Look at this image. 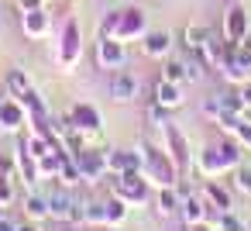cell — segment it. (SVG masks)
Masks as SVG:
<instances>
[{"instance_id": "obj_4", "label": "cell", "mask_w": 251, "mask_h": 231, "mask_svg": "<svg viewBox=\"0 0 251 231\" xmlns=\"http://www.w3.org/2000/svg\"><path fill=\"white\" fill-rule=\"evenodd\" d=\"M97 59H100L103 69H121V66L127 62L124 42H117V38H100V45H97Z\"/></svg>"}, {"instance_id": "obj_10", "label": "cell", "mask_w": 251, "mask_h": 231, "mask_svg": "<svg viewBox=\"0 0 251 231\" xmlns=\"http://www.w3.org/2000/svg\"><path fill=\"white\" fill-rule=\"evenodd\" d=\"M21 28H25L31 38H42L45 28H49V14H45L42 7H35V11H21Z\"/></svg>"}, {"instance_id": "obj_28", "label": "cell", "mask_w": 251, "mask_h": 231, "mask_svg": "<svg viewBox=\"0 0 251 231\" xmlns=\"http://www.w3.org/2000/svg\"><path fill=\"white\" fill-rule=\"evenodd\" d=\"M0 231H18V224H14V221H7V217H0Z\"/></svg>"}, {"instance_id": "obj_2", "label": "cell", "mask_w": 251, "mask_h": 231, "mask_svg": "<svg viewBox=\"0 0 251 231\" xmlns=\"http://www.w3.org/2000/svg\"><path fill=\"white\" fill-rule=\"evenodd\" d=\"M241 152H237V145H217V148H206L203 152V159H200V169H203V176H217V173H224V169H237L241 162Z\"/></svg>"}, {"instance_id": "obj_18", "label": "cell", "mask_w": 251, "mask_h": 231, "mask_svg": "<svg viewBox=\"0 0 251 231\" xmlns=\"http://www.w3.org/2000/svg\"><path fill=\"white\" fill-rule=\"evenodd\" d=\"M25 207H28V214H31L35 221H38V217H49V197H38V193H31Z\"/></svg>"}, {"instance_id": "obj_29", "label": "cell", "mask_w": 251, "mask_h": 231, "mask_svg": "<svg viewBox=\"0 0 251 231\" xmlns=\"http://www.w3.org/2000/svg\"><path fill=\"white\" fill-rule=\"evenodd\" d=\"M18 231H42V228H38L35 221H28V224H18Z\"/></svg>"}, {"instance_id": "obj_25", "label": "cell", "mask_w": 251, "mask_h": 231, "mask_svg": "<svg viewBox=\"0 0 251 231\" xmlns=\"http://www.w3.org/2000/svg\"><path fill=\"white\" fill-rule=\"evenodd\" d=\"M237 93H241V104H244V111H251V80H248V83H241V90H237Z\"/></svg>"}, {"instance_id": "obj_27", "label": "cell", "mask_w": 251, "mask_h": 231, "mask_svg": "<svg viewBox=\"0 0 251 231\" xmlns=\"http://www.w3.org/2000/svg\"><path fill=\"white\" fill-rule=\"evenodd\" d=\"M21 4V11H35V7H42V0H18Z\"/></svg>"}, {"instance_id": "obj_13", "label": "cell", "mask_w": 251, "mask_h": 231, "mask_svg": "<svg viewBox=\"0 0 251 231\" xmlns=\"http://www.w3.org/2000/svg\"><path fill=\"white\" fill-rule=\"evenodd\" d=\"M182 217H186V224L193 228V224H203V221L210 217V210H206V203H203V200L186 197V200H182Z\"/></svg>"}, {"instance_id": "obj_1", "label": "cell", "mask_w": 251, "mask_h": 231, "mask_svg": "<svg viewBox=\"0 0 251 231\" xmlns=\"http://www.w3.org/2000/svg\"><path fill=\"white\" fill-rule=\"evenodd\" d=\"M145 11L138 7H127V11H114L107 21H103V38H117V42H127V38H138L145 35Z\"/></svg>"}, {"instance_id": "obj_23", "label": "cell", "mask_w": 251, "mask_h": 231, "mask_svg": "<svg viewBox=\"0 0 251 231\" xmlns=\"http://www.w3.org/2000/svg\"><path fill=\"white\" fill-rule=\"evenodd\" d=\"M76 121H83V128H97V114L90 107H76Z\"/></svg>"}, {"instance_id": "obj_9", "label": "cell", "mask_w": 251, "mask_h": 231, "mask_svg": "<svg viewBox=\"0 0 251 231\" xmlns=\"http://www.w3.org/2000/svg\"><path fill=\"white\" fill-rule=\"evenodd\" d=\"M210 38H213V35H210V28H203V25H189V28L182 31V45L189 49V56H200Z\"/></svg>"}, {"instance_id": "obj_20", "label": "cell", "mask_w": 251, "mask_h": 231, "mask_svg": "<svg viewBox=\"0 0 251 231\" xmlns=\"http://www.w3.org/2000/svg\"><path fill=\"white\" fill-rule=\"evenodd\" d=\"M217 231H244V228H241V221H237L230 210H224V214L217 217Z\"/></svg>"}, {"instance_id": "obj_15", "label": "cell", "mask_w": 251, "mask_h": 231, "mask_svg": "<svg viewBox=\"0 0 251 231\" xmlns=\"http://www.w3.org/2000/svg\"><path fill=\"white\" fill-rule=\"evenodd\" d=\"M169 145H172V159H176V169H186V138L169 128Z\"/></svg>"}, {"instance_id": "obj_16", "label": "cell", "mask_w": 251, "mask_h": 231, "mask_svg": "<svg viewBox=\"0 0 251 231\" xmlns=\"http://www.w3.org/2000/svg\"><path fill=\"white\" fill-rule=\"evenodd\" d=\"M234 190L251 197V166H244V162H241V166L234 169Z\"/></svg>"}, {"instance_id": "obj_30", "label": "cell", "mask_w": 251, "mask_h": 231, "mask_svg": "<svg viewBox=\"0 0 251 231\" xmlns=\"http://www.w3.org/2000/svg\"><path fill=\"white\" fill-rule=\"evenodd\" d=\"M241 49H248V52H251V31L244 35V42H241Z\"/></svg>"}, {"instance_id": "obj_7", "label": "cell", "mask_w": 251, "mask_h": 231, "mask_svg": "<svg viewBox=\"0 0 251 231\" xmlns=\"http://www.w3.org/2000/svg\"><path fill=\"white\" fill-rule=\"evenodd\" d=\"M172 52V35L169 31H145V56L162 59Z\"/></svg>"}, {"instance_id": "obj_21", "label": "cell", "mask_w": 251, "mask_h": 231, "mask_svg": "<svg viewBox=\"0 0 251 231\" xmlns=\"http://www.w3.org/2000/svg\"><path fill=\"white\" fill-rule=\"evenodd\" d=\"M234 138H237V145L251 148V121H241V124H237V131H234Z\"/></svg>"}, {"instance_id": "obj_5", "label": "cell", "mask_w": 251, "mask_h": 231, "mask_svg": "<svg viewBox=\"0 0 251 231\" xmlns=\"http://www.w3.org/2000/svg\"><path fill=\"white\" fill-rule=\"evenodd\" d=\"M134 93H138V80L131 73H124V69H114V76H110V97L117 104H127V100H134Z\"/></svg>"}, {"instance_id": "obj_8", "label": "cell", "mask_w": 251, "mask_h": 231, "mask_svg": "<svg viewBox=\"0 0 251 231\" xmlns=\"http://www.w3.org/2000/svg\"><path fill=\"white\" fill-rule=\"evenodd\" d=\"M76 214H79V203H73L69 193L62 190L49 193V217H76Z\"/></svg>"}, {"instance_id": "obj_24", "label": "cell", "mask_w": 251, "mask_h": 231, "mask_svg": "<svg viewBox=\"0 0 251 231\" xmlns=\"http://www.w3.org/2000/svg\"><path fill=\"white\" fill-rule=\"evenodd\" d=\"M0 121L18 124V121H21V111H18V107H11V104H4V107H0Z\"/></svg>"}, {"instance_id": "obj_22", "label": "cell", "mask_w": 251, "mask_h": 231, "mask_svg": "<svg viewBox=\"0 0 251 231\" xmlns=\"http://www.w3.org/2000/svg\"><path fill=\"white\" fill-rule=\"evenodd\" d=\"M11 87L25 97V93H31V83H28V76H21V73H11Z\"/></svg>"}, {"instance_id": "obj_19", "label": "cell", "mask_w": 251, "mask_h": 231, "mask_svg": "<svg viewBox=\"0 0 251 231\" xmlns=\"http://www.w3.org/2000/svg\"><path fill=\"white\" fill-rule=\"evenodd\" d=\"M121 190H124L127 197H134V200H145V183H141L134 173H131V176H124V186H121Z\"/></svg>"}, {"instance_id": "obj_6", "label": "cell", "mask_w": 251, "mask_h": 231, "mask_svg": "<svg viewBox=\"0 0 251 231\" xmlns=\"http://www.w3.org/2000/svg\"><path fill=\"white\" fill-rule=\"evenodd\" d=\"M148 173H151L162 186H172V183H176V169H172V162H169L165 155L151 152V148H148Z\"/></svg>"}, {"instance_id": "obj_11", "label": "cell", "mask_w": 251, "mask_h": 231, "mask_svg": "<svg viewBox=\"0 0 251 231\" xmlns=\"http://www.w3.org/2000/svg\"><path fill=\"white\" fill-rule=\"evenodd\" d=\"M76 56H79V25L66 21V31H62V62L69 66Z\"/></svg>"}, {"instance_id": "obj_26", "label": "cell", "mask_w": 251, "mask_h": 231, "mask_svg": "<svg viewBox=\"0 0 251 231\" xmlns=\"http://www.w3.org/2000/svg\"><path fill=\"white\" fill-rule=\"evenodd\" d=\"M11 200V186H7V179L0 176V203H7Z\"/></svg>"}, {"instance_id": "obj_17", "label": "cell", "mask_w": 251, "mask_h": 231, "mask_svg": "<svg viewBox=\"0 0 251 231\" xmlns=\"http://www.w3.org/2000/svg\"><path fill=\"white\" fill-rule=\"evenodd\" d=\"M179 207H182V203H179V197H176V193L165 186V190L158 193V214H176Z\"/></svg>"}, {"instance_id": "obj_3", "label": "cell", "mask_w": 251, "mask_h": 231, "mask_svg": "<svg viewBox=\"0 0 251 231\" xmlns=\"http://www.w3.org/2000/svg\"><path fill=\"white\" fill-rule=\"evenodd\" d=\"M248 31H251V21H248V11H244L241 4H234V7H230V11L224 14V38H227L230 45H241Z\"/></svg>"}, {"instance_id": "obj_12", "label": "cell", "mask_w": 251, "mask_h": 231, "mask_svg": "<svg viewBox=\"0 0 251 231\" xmlns=\"http://www.w3.org/2000/svg\"><path fill=\"white\" fill-rule=\"evenodd\" d=\"M155 104H162V107H179V104H182L179 83H172V80H158V83H155Z\"/></svg>"}, {"instance_id": "obj_14", "label": "cell", "mask_w": 251, "mask_h": 231, "mask_svg": "<svg viewBox=\"0 0 251 231\" xmlns=\"http://www.w3.org/2000/svg\"><path fill=\"white\" fill-rule=\"evenodd\" d=\"M203 197L224 214V210H230V193L224 190V186H217V183H206V190H203Z\"/></svg>"}]
</instances>
